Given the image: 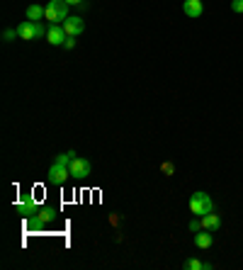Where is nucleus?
I'll return each instance as SVG.
<instances>
[{"label":"nucleus","mask_w":243,"mask_h":270,"mask_svg":"<svg viewBox=\"0 0 243 270\" xmlns=\"http://www.w3.org/2000/svg\"><path fill=\"white\" fill-rule=\"evenodd\" d=\"M44 20L49 22V25H63L71 15H68V2L66 0H49L47 5H44Z\"/></svg>","instance_id":"obj_1"},{"label":"nucleus","mask_w":243,"mask_h":270,"mask_svg":"<svg viewBox=\"0 0 243 270\" xmlns=\"http://www.w3.org/2000/svg\"><path fill=\"white\" fill-rule=\"evenodd\" d=\"M190 212L194 214V217H204V214H209V212H214V202H212V197L207 195V193H194L192 195V200H190Z\"/></svg>","instance_id":"obj_2"},{"label":"nucleus","mask_w":243,"mask_h":270,"mask_svg":"<svg viewBox=\"0 0 243 270\" xmlns=\"http://www.w3.org/2000/svg\"><path fill=\"white\" fill-rule=\"evenodd\" d=\"M17 32H20L22 42H32V39L47 37V29L42 27V22H32V20H24L22 25H17Z\"/></svg>","instance_id":"obj_3"},{"label":"nucleus","mask_w":243,"mask_h":270,"mask_svg":"<svg viewBox=\"0 0 243 270\" xmlns=\"http://www.w3.org/2000/svg\"><path fill=\"white\" fill-rule=\"evenodd\" d=\"M47 175H49V183H54V185H63V183H68V178H71V168H68V166H63V163H59V161H54Z\"/></svg>","instance_id":"obj_4"},{"label":"nucleus","mask_w":243,"mask_h":270,"mask_svg":"<svg viewBox=\"0 0 243 270\" xmlns=\"http://www.w3.org/2000/svg\"><path fill=\"white\" fill-rule=\"evenodd\" d=\"M68 168H71V175L78 178V180H85V178L93 173V166H90V161H85V158H73Z\"/></svg>","instance_id":"obj_5"},{"label":"nucleus","mask_w":243,"mask_h":270,"mask_svg":"<svg viewBox=\"0 0 243 270\" xmlns=\"http://www.w3.org/2000/svg\"><path fill=\"white\" fill-rule=\"evenodd\" d=\"M66 39H68V34H66L63 25H51V27L47 29V42H49V44H54V47H63V44H66Z\"/></svg>","instance_id":"obj_6"},{"label":"nucleus","mask_w":243,"mask_h":270,"mask_svg":"<svg viewBox=\"0 0 243 270\" xmlns=\"http://www.w3.org/2000/svg\"><path fill=\"white\" fill-rule=\"evenodd\" d=\"M63 29H66V34L68 37H78V34H83V29H85V22H83V17H68L66 22H63Z\"/></svg>","instance_id":"obj_7"},{"label":"nucleus","mask_w":243,"mask_h":270,"mask_svg":"<svg viewBox=\"0 0 243 270\" xmlns=\"http://www.w3.org/2000/svg\"><path fill=\"white\" fill-rule=\"evenodd\" d=\"M199 219H202V229H207V231H219V226H221V217L214 214V212H209Z\"/></svg>","instance_id":"obj_8"},{"label":"nucleus","mask_w":243,"mask_h":270,"mask_svg":"<svg viewBox=\"0 0 243 270\" xmlns=\"http://www.w3.org/2000/svg\"><path fill=\"white\" fill-rule=\"evenodd\" d=\"M182 10L187 17H202L204 7H202V0H185L182 2Z\"/></svg>","instance_id":"obj_9"},{"label":"nucleus","mask_w":243,"mask_h":270,"mask_svg":"<svg viewBox=\"0 0 243 270\" xmlns=\"http://www.w3.org/2000/svg\"><path fill=\"white\" fill-rule=\"evenodd\" d=\"M212 244H214V236H212V231L202 229V231H197V234H194V246H197V248H209Z\"/></svg>","instance_id":"obj_10"},{"label":"nucleus","mask_w":243,"mask_h":270,"mask_svg":"<svg viewBox=\"0 0 243 270\" xmlns=\"http://www.w3.org/2000/svg\"><path fill=\"white\" fill-rule=\"evenodd\" d=\"M44 12H47V10H44L42 5L34 2V5L27 7V20H32V22H42V20H44Z\"/></svg>","instance_id":"obj_11"},{"label":"nucleus","mask_w":243,"mask_h":270,"mask_svg":"<svg viewBox=\"0 0 243 270\" xmlns=\"http://www.w3.org/2000/svg\"><path fill=\"white\" fill-rule=\"evenodd\" d=\"M51 219H54V212H51V209H39V212L34 214V221H32V224H34V226H44V224H49Z\"/></svg>","instance_id":"obj_12"},{"label":"nucleus","mask_w":243,"mask_h":270,"mask_svg":"<svg viewBox=\"0 0 243 270\" xmlns=\"http://www.w3.org/2000/svg\"><path fill=\"white\" fill-rule=\"evenodd\" d=\"M182 268L185 270H209V263H202V261H197V258H187V261L182 263Z\"/></svg>","instance_id":"obj_13"},{"label":"nucleus","mask_w":243,"mask_h":270,"mask_svg":"<svg viewBox=\"0 0 243 270\" xmlns=\"http://www.w3.org/2000/svg\"><path fill=\"white\" fill-rule=\"evenodd\" d=\"M20 212H22V217H32V214H37L39 209H37V204L34 202H27V204L20 207Z\"/></svg>","instance_id":"obj_14"},{"label":"nucleus","mask_w":243,"mask_h":270,"mask_svg":"<svg viewBox=\"0 0 243 270\" xmlns=\"http://www.w3.org/2000/svg\"><path fill=\"white\" fill-rule=\"evenodd\" d=\"M75 158V151H63V153H59V163H63V166H71V161Z\"/></svg>","instance_id":"obj_15"},{"label":"nucleus","mask_w":243,"mask_h":270,"mask_svg":"<svg viewBox=\"0 0 243 270\" xmlns=\"http://www.w3.org/2000/svg\"><path fill=\"white\" fill-rule=\"evenodd\" d=\"M161 173H163L166 178H173V175H175V166H173L170 161H166V163H161Z\"/></svg>","instance_id":"obj_16"},{"label":"nucleus","mask_w":243,"mask_h":270,"mask_svg":"<svg viewBox=\"0 0 243 270\" xmlns=\"http://www.w3.org/2000/svg\"><path fill=\"white\" fill-rule=\"evenodd\" d=\"M15 39H20V32H17V29H5V32H2V42L10 44V42H15Z\"/></svg>","instance_id":"obj_17"},{"label":"nucleus","mask_w":243,"mask_h":270,"mask_svg":"<svg viewBox=\"0 0 243 270\" xmlns=\"http://www.w3.org/2000/svg\"><path fill=\"white\" fill-rule=\"evenodd\" d=\"M190 231H192V234H197V231H202V219H199V217H194V219L190 221Z\"/></svg>","instance_id":"obj_18"},{"label":"nucleus","mask_w":243,"mask_h":270,"mask_svg":"<svg viewBox=\"0 0 243 270\" xmlns=\"http://www.w3.org/2000/svg\"><path fill=\"white\" fill-rule=\"evenodd\" d=\"M231 10L236 15H243V0H231Z\"/></svg>","instance_id":"obj_19"},{"label":"nucleus","mask_w":243,"mask_h":270,"mask_svg":"<svg viewBox=\"0 0 243 270\" xmlns=\"http://www.w3.org/2000/svg\"><path fill=\"white\" fill-rule=\"evenodd\" d=\"M63 49H68V51H71V49H75V37H68V39H66V44H63Z\"/></svg>","instance_id":"obj_20"},{"label":"nucleus","mask_w":243,"mask_h":270,"mask_svg":"<svg viewBox=\"0 0 243 270\" xmlns=\"http://www.w3.org/2000/svg\"><path fill=\"white\" fill-rule=\"evenodd\" d=\"M68 5H83V0H66Z\"/></svg>","instance_id":"obj_21"}]
</instances>
